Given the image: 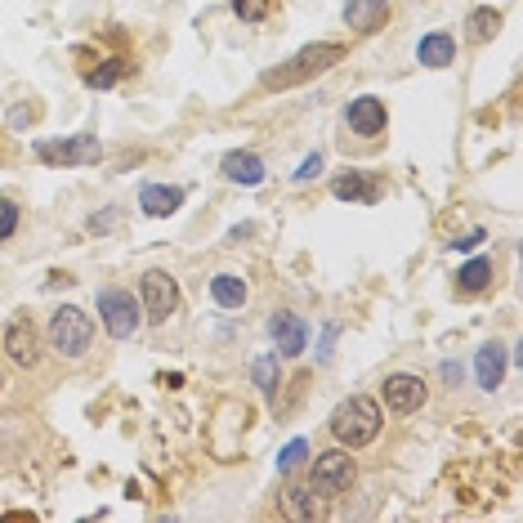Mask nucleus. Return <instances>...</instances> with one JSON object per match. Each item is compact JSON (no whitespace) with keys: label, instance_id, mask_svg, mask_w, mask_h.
<instances>
[{"label":"nucleus","instance_id":"obj_1","mask_svg":"<svg viewBox=\"0 0 523 523\" xmlns=\"http://www.w3.org/2000/svg\"><path fill=\"white\" fill-rule=\"evenodd\" d=\"M340 59H345V45H336V41L304 45V50H296L287 63H278V68L264 72L260 85L264 90H291V85H304V81H313V76L331 72Z\"/></svg>","mask_w":523,"mask_h":523},{"label":"nucleus","instance_id":"obj_2","mask_svg":"<svg viewBox=\"0 0 523 523\" xmlns=\"http://www.w3.org/2000/svg\"><path fill=\"white\" fill-rule=\"evenodd\" d=\"M380 425H385V416H380V403L367 394H354L345 398V403L331 412V434H336L340 448H367V443H376Z\"/></svg>","mask_w":523,"mask_h":523},{"label":"nucleus","instance_id":"obj_3","mask_svg":"<svg viewBox=\"0 0 523 523\" xmlns=\"http://www.w3.org/2000/svg\"><path fill=\"white\" fill-rule=\"evenodd\" d=\"M94 340V318L85 309H76V304H63V309H54L50 318V349L59 358H85V349H90Z\"/></svg>","mask_w":523,"mask_h":523},{"label":"nucleus","instance_id":"obj_4","mask_svg":"<svg viewBox=\"0 0 523 523\" xmlns=\"http://www.w3.org/2000/svg\"><path fill=\"white\" fill-rule=\"evenodd\" d=\"M354 479H358V465H354V456H349V448L318 452V461H313V470H309V488L318 492L322 501L345 497V492L354 488Z\"/></svg>","mask_w":523,"mask_h":523},{"label":"nucleus","instance_id":"obj_5","mask_svg":"<svg viewBox=\"0 0 523 523\" xmlns=\"http://www.w3.org/2000/svg\"><path fill=\"white\" fill-rule=\"evenodd\" d=\"M99 322L112 340H130L139 331V322H144V309H139V300L130 296V291L103 287L99 291Z\"/></svg>","mask_w":523,"mask_h":523},{"label":"nucleus","instance_id":"obj_6","mask_svg":"<svg viewBox=\"0 0 523 523\" xmlns=\"http://www.w3.org/2000/svg\"><path fill=\"white\" fill-rule=\"evenodd\" d=\"M139 309H144V318L152 327L170 322L179 313V282L161 269H148L144 278H139Z\"/></svg>","mask_w":523,"mask_h":523},{"label":"nucleus","instance_id":"obj_7","mask_svg":"<svg viewBox=\"0 0 523 523\" xmlns=\"http://www.w3.org/2000/svg\"><path fill=\"white\" fill-rule=\"evenodd\" d=\"M36 157L50 166H94L103 157V144L94 135H72V139H41Z\"/></svg>","mask_w":523,"mask_h":523},{"label":"nucleus","instance_id":"obj_8","mask_svg":"<svg viewBox=\"0 0 523 523\" xmlns=\"http://www.w3.org/2000/svg\"><path fill=\"white\" fill-rule=\"evenodd\" d=\"M5 354H9V363L14 367H23V372H32L36 363H41V331H36V322L32 318H14L5 327Z\"/></svg>","mask_w":523,"mask_h":523},{"label":"nucleus","instance_id":"obj_9","mask_svg":"<svg viewBox=\"0 0 523 523\" xmlns=\"http://www.w3.org/2000/svg\"><path fill=\"white\" fill-rule=\"evenodd\" d=\"M425 398H430V389H425L421 376L412 372H394L385 376V407L389 412H416V407H425Z\"/></svg>","mask_w":523,"mask_h":523},{"label":"nucleus","instance_id":"obj_10","mask_svg":"<svg viewBox=\"0 0 523 523\" xmlns=\"http://www.w3.org/2000/svg\"><path fill=\"white\" fill-rule=\"evenodd\" d=\"M345 121H349V130H354V135H363V139L385 135V126H389L385 99H376V94H363V99H354V103L345 108Z\"/></svg>","mask_w":523,"mask_h":523},{"label":"nucleus","instance_id":"obj_11","mask_svg":"<svg viewBox=\"0 0 523 523\" xmlns=\"http://www.w3.org/2000/svg\"><path fill=\"white\" fill-rule=\"evenodd\" d=\"M269 336L278 340L282 358H300L304 345H309V327H304L296 313H278V318H269Z\"/></svg>","mask_w":523,"mask_h":523},{"label":"nucleus","instance_id":"obj_12","mask_svg":"<svg viewBox=\"0 0 523 523\" xmlns=\"http://www.w3.org/2000/svg\"><path fill=\"white\" fill-rule=\"evenodd\" d=\"M416 63L430 72H443L456 63V36L452 32H425L421 45H416Z\"/></svg>","mask_w":523,"mask_h":523},{"label":"nucleus","instance_id":"obj_13","mask_svg":"<svg viewBox=\"0 0 523 523\" xmlns=\"http://www.w3.org/2000/svg\"><path fill=\"white\" fill-rule=\"evenodd\" d=\"M345 23L363 36L380 32L389 23V0H345Z\"/></svg>","mask_w":523,"mask_h":523},{"label":"nucleus","instance_id":"obj_14","mask_svg":"<svg viewBox=\"0 0 523 523\" xmlns=\"http://www.w3.org/2000/svg\"><path fill=\"white\" fill-rule=\"evenodd\" d=\"M139 206H144V215H152V220H166V215H175L179 206H184V188L144 184L139 188Z\"/></svg>","mask_w":523,"mask_h":523},{"label":"nucleus","instance_id":"obj_15","mask_svg":"<svg viewBox=\"0 0 523 523\" xmlns=\"http://www.w3.org/2000/svg\"><path fill=\"white\" fill-rule=\"evenodd\" d=\"M220 170H224L228 184H246V188L264 184V161L255 157V152H224Z\"/></svg>","mask_w":523,"mask_h":523},{"label":"nucleus","instance_id":"obj_16","mask_svg":"<svg viewBox=\"0 0 523 523\" xmlns=\"http://www.w3.org/2000/svg\"><path fill=\"white\" fill-rule=\"evenodd\" d=\"M474 376H479V389H501V380H506V349L492 340V345H483L479 354H474Z\"/></svg>","mask_w":523,"mask_h":523},{"label":"nucleus","instance_id":"obj_17","mask_svg":"<svg viewBox=\"0 0 523 523\" xmlns=\"http://www.w3.org/2000/svg\"><path fill=\"white\" fill-rule=\"evenodd\" d=\"M331 193L340 197V202H363V206H372L376 197H380V184L367 170H349V175H340L336 184H331Z\"/></svg>","mask_w":523,"mask_h":523},{"label":"nucleus","instance_id":"obj_18","mask_svg":"<svg viewBox=\"0 0 523 523\" xmlns=\"http://www.w3.org/2000/svg\"><path fill=\"white\" fill-rule=\"evenodd\" d=\"M488 287H492V260L488 255H479V260L456 269V291H461V296H479V291H488Z\"/></svg>","mask_w":523,"mask_h":523},{"label":"nucleus","instance_id":"obj_19","mask_svg":"<svg viewBox=\"0 0 523 523\" xmlns=\"http://www.w3.org/2000/svg\"><path fill=\"white\" fill-rule=\"evenodd\" d=\"M497 32H501V9H492V5H479L465 18V36H470L474 45H488Z\"/></svg>","mask_w":523,"mask_h":523},{"label":"nucleus","instance_id":"obj_20","mask_svg":"<svg viewBox=\"0 0 523 523\" xmlns=\"http://www.w3.org/2000/svg\"><path fill=\"white\" fill-rule=\"evenodd\" d=\"M211 296L220 309H242L246 304V282L237 278V273H215L211 278Z\"/></svg>","mask_w":523,"mask_h":523},{"label":"nucleus","instance_id":"obj_21","mask_svg":"<svg viewBox=\"0 0 523 523\" xmlns=\"http://www.w3.org/2000/svg\"><path fill=\"white\" fill-rule=\"evenodd\" d=\"M251 380L260 385L264 398H278V385H282V363H278V354H260V358H255Z\"/></svg>","mask_w":523,"mask_h":523},{"label":"nucleus","instance_id":"obj_22","mask_svg":"<svg viewBox=\"0 0 523 523\" xmlns=\"http://www.w3.org/2000/svg\"><path fill=\"white\" fill-rule=\"evenodd\" d=\"M282 501H287V510L296 519H322V506L313 501V488H296V483H291V488L282 492Z\"/></svg>","mask_w":523,"mask_h":523},{"label":"nucleus","instance_id":"obj_23","mask_svg":"<svg viewBox=\"0 0 523 523\" xmlns=\"http://www.w3.org/2000/svg\"><path fill=\"white\" fill-rule=\"evenodd\" d=\"M130 68H135V63H130V59H108L99 72H85V85H94V90H108V85H117V81H121V76H126Z\"/></svg>","mask_w":523,"mask_h":523},{"label":"nucleus","instance_id":"obj_24","mask_svg":"<svg viewBox=\"0 0 523 523\" xmlns=\"http://www.w3.org/2000/svg\"><path fill=\"white\" fill-rule=\"evenodd\" d=\"M228 5H233V14L242 23H264L273 14V0H228Z\"/></svg>","mask_w":523,"mask_h":523},{"label":"nucleus","instance_id":"obj_25","mask_svg":"<svg viewBox=\"0 0 523 523\" xmlns=\"http://www.w3.org/2000/svg\"><path fill=\"white\" fill-rule=\"evenodd\" d=\"M304 456H309V443H304V439H291L287 448L278 452V474H291V470H296V465L304 461Z\"/></svg>","mask_w":523,"mask_h":523},{"label":"nucleus","instance_id":"obj_26","mask_svg":"<svg viewBox=\"0 0 523 523\" xmlns=\"http://www.w3.org/2000/svg\"><path fill=\"white\" fill-rule=\"evenodd\" d=\"M18 228V206L9 202V197H0V242H9Z\"/></svg>","mask_w":523,"mask_h":523},{"label":"nucleus","instance_id":"obj_27","mask_svg":"<svg viewBox=\"0 0 523 523\" xmlns=\"http://www.w3.org/2000/svg\"><path fill=\"white\" fill-rule=\"evenodd\" d=\"M318 175H322V152H309L296 170V184H309V179H318Z\"/></svg>","mask_w":523,"mask_h":523},{"label":"nucleus","instance_id":"obj_28","mask_svg":"<svg viewBox=\"0 0 523 523\" xmlns=\"http://www.w3.org/2000/svg\"><path fill=\"white\" fill-rule=\"evenodd\" d=\"M479 242H483V228H474L470 237H461V242H452V246H456V251H474Z\"/></svg>","mask_w":523,"mask_h":523},{"label":"nucleus","instance_id":"obj_29","mask_svg":"<svg viewBox=\"0 0 523 523\" xmlns=\"http://www.w3.org/2000/svg\"><path fill=\"white\" fill-rule=\"evenodd\" d=\"M443 380H448V385H461V363H443Z\"/></svg>","mask_w":523,"mask_h":523},{"label":"nucleus","instance_id":"obj_30","mask_svg":"<svg viewBox=\"0 0 523 523\" xmlns=\"http://www.w3.org/2000/svg\"><path fill=\"white\" fill-rule=\"evenodd\" d=\"M0 394H5V376H0Z\"/></svg>","mask_w":523,"mask_h":523}]
</instances>
